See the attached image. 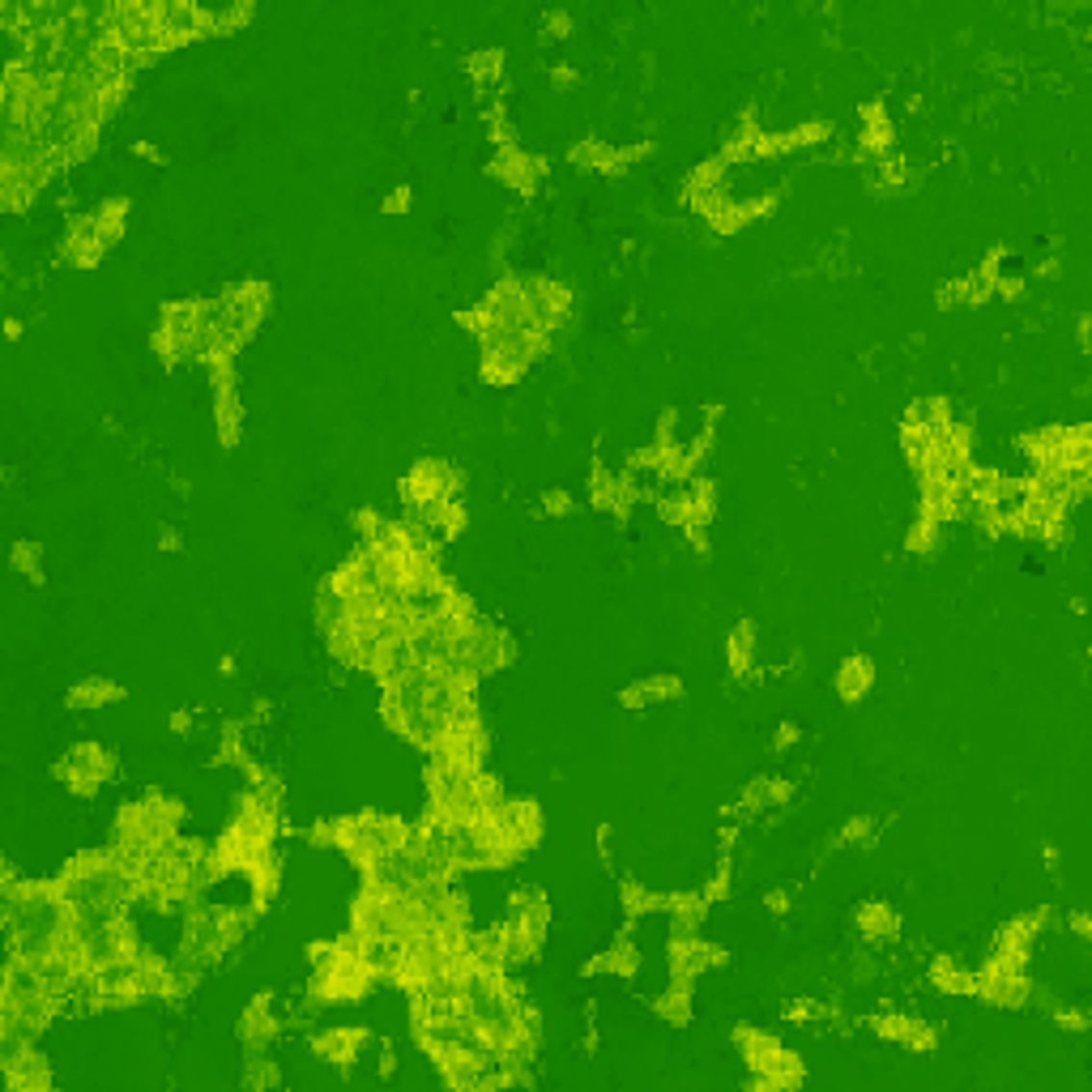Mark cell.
I'll list each match as a JSON object with an SVG mask.
<instances>
[{"instance_id":"cell-48","label":"cell","mask_w":1092,"mask_h":1092,"mask_svg":"<svg viewBox=\"0 0 1092 1092\" xmlns=\"http://www.w3.org/2000/svg\"><path fill=\"white\" fill-rule=\"evenodd\" d=\"M611 837H614V828H611V823H602V828H598V853H602V867H607V871H614V853H611Z\"/></svg>"},{"instance_id":"cell-13","label":"cell","mask_w":1092,"mask_h":1092,"mask_svg":"<svg viewBox=\"0 0 1092 1092\" xmlns=\"http://www.w3.org/2000/svg\"><path fill=\"white\" fill-rule=\"evenodd\" d=\"M871 1028H875L879 1037H888V1041H897V1046L913 1050V1054H930V1050L939 1046L935 1028L922 1025V1020H913V1016H897V1011H883V1016H875V1020H871Z\"/></svg>"},{"instance_id":"cell-38","label":"cell","mask_w":1092,"mask_h":1092,"mask_svg":"<svg viewBox=\"0 0 1092 1092\" xmlns=\"http://www.w3.org/2000/svg\"><path fill=\"white\" fill-rule=\"evenodd\" d=\"M572 508H577V500H572V491H563V486H551V491L542 495V512L546 516H568Z\"/></svg>"},{"instance_id":"cell-37","label":"cell","mask_w":1092,"mask_h":1092,"mask_svg":"<svg viewBox=\"0 0 1092 1092\" xmlns=\"http://www.w3.org/2000/svg\"><path fill=\"white\" fill-rule=\"evenodd\" d=\"M828 1016V1002L819 999H793L786 1002V1020H823Z\"/></svg>"},{"instance_id":"cell-12","label":"cell","mask_w":1092,"mask_h":1092,"mask_svg":"<svg viewBox=\"0 0 1092 1092\" xmlns=\"http://www.w3.org/2000/svg\"><path fill=\"white\" fill-rule=\"evenodd\" d=\"M372 1041V1032L367 1028H354V1025H333V1028H321L312 1037V1050H316V1058H325V1062H333V1067H351L354 1058H359V1050Z\"/></svg>"},{"instance_id":"cell-10","label":"cell","mask_w":1092,"mask_h":1092,"mask_svg":"<svg viewBox=\"0 0 1092 1092\" xmlns=\"http://www.w3.org/2000/svg\"><path fill=\"white\" fill-rule=\"evenodd\" d=\"M0 1062H5V1084L13 1092H47L52 1088V1067L39 1054L35 1046L22 1050H0Z\"/></svg>"},{"instance_id":"cell-21","label":"cell","mask_w":1092,"mask_h":1092,"mask_svg":"<svg viewBox=\"0 0 1092 1092\" xmlns=\"http://www.w3.org/2000/svg\"><path fill=\"white\" fill-rule=\"evenodd\" d=\"M116 700H124V688L112 679H82L65 696L68 709H103V704H116Z\"/></svg>"},{"instance_id":"cell-42","label":"cell","mask_w":1092,"mask_h":1092,"mask_svg":"<svg viewBox=\"0 0 1092 1092\" xmlns=\"http://www.w3.org/2000/svg\"><path fill=\"white\" fill-rule=\"evenodd\" d=\"M410 201H414V196H410V188H405V184H397V188H393V193H389V196H384V205H380V214H405V210H410Z\"/></svg>"},{"instance_id":"cell-54","label":"cell","mask_w":1092,"mask_h":1092,"mask_svg":"<svg viewBox=\"0 0 1092 1092\" xmlns=\"http://www.w3.org/2000/svg\"><path fill=\"white\" fill-rule=\"evenodd\" d=\"M133 154H137V158H150V163H163V150H158V145H150V142H137Z\"/></svg>"},{"instance_id":"cell-47","label":"cell","mask_w":1092,"mask_h":1092,"mask_svg":"<svg viewBox=\"0 0 1092 1092\" xmlns=\"http://www.w3.org/2000/svg\"><path fill=\"white\" fill-rule=\"evenodd\" d=\"M546 77H551L555 91H572V86H577V73H572V65H555Z\"/></svg>"},{"instance_id":"cell-35","label":"cell","mask_w":1092,"mask_h":1092,"mask_svg":"<svg viewBox=\"0 0 1092 1092\" xmlns=\"http://www.w3.org/2000/svg\"><path fill=\"white\" fill-rule=\"evenodd\" d=\"M935 303L943 307V312H951V307H969V286H965V273H960V277H948V282H939Z\"/></svg>"},{"instance_id":"cell-40","label":"cell","mask_w":1092,"mask_h":1092,"mask_svg":"<svg viewBox=\"0 0 1092 1092\" xmlns=\"http://www.w3.org/2000/svg\"><path fill=\"white\" fill-rule=\"evenodd\" d=\"M1050 1011H1054V1025H1058V1028H1067V1032H1084V1028H1088V1016H1084V1011L1062 1007V1002H1054Z\"/></svg>"},{"instance_id":"cell-49","label":"cell","mask_w":1092,"mask_h":1092,"mask_svg":"<svg viewBox=\"0 0 1092 1092\" xmlns=\"http://www.w3.org/2000/svg\"><path fill=\"white\" fill-rule=\"evenodd\" d=\"M619 704H623V709H632V713H637V709H649V704H644V696H640V688H637V683H628V688L619 691Z\"/></svg>"},{"instance_id":"cell-32","label":"cell","mask_w":1092,"mask_h":1092,"mask_svg":"<svg viewBox=\"0 0 1092 1092\" xmlns=\"http://www.w3.org/2000/svg\"><path fill=\"white\" fill-rule=\"evenodd\" d=\"M637 969H640V951H637V943H632L628 935H619L607 948V973H619V977H637Z\"/></svg>"},{"instance_id":"cell-52","label":"cell","mask_w":1092,"mask_h":1092,"mask_svg":"<svg viewBox=\"0 0 1092 1092\" xmlns=\"http://www.w3.org/2000/svg\"><path fill=\"white\" fill-rule=\"evenodd\" d=\"M1071 935H1079V939H1088L1092 935V926H1088V913H1071Z\"/></svg>"},{"instance_id":"cell-56","label":"cell","mask_w":1092,"mask_h":1092,"mask_svg":"<svg viewBox=\"0 0 1092 1092\" xmlns=\"http://www.w3.org/2000/svg\"><path fill=\"white\" fill-rule=\"evenodd\" d=\"M5 333H9V342H17V337H22V321H17V316H9Z\"/></svg>"},{"instance_id":"cell-22","label":"cell","mask_w":1092,"mask_h":1092,"mask_svg":"<svg viewBox=\"0 0 1092 1092\" xmlns=\"http://www.w3.org/2000/svg\"><path fill=\"white\" fill-rule=\"evenodd\" d=\"M124 218H128V201L124 196H112L103 201V210H94V235H98V247H116L124 235Z\"/></svg>"},{"instance_id":"cell-28","label":"cell","mask_w":1092,"mask_h":1092,"mask_svg":"<svg viewBox=\"0 0 1092 1092\" xmlns=\"http://www.w3.org/2000/svg\"><path fill=\"white\" fill-rule=\"evenodd\" d=\"M875 828H879L875 816H853V819L841 823V832L832 837V845H837V849H862V845L875 841Z\"/></svg>"},{"instance_id":"cell-29","label":"cell","mask_w":1092,"mask_h":1092,"mask_svg":"<svg viewBox=\"0 0 1092 1092\" xmlns=\"http://www.w3.org/2000/svg\"><path fill=\"white\" fill-rule=\"evenodd\" d=\"M277 1084H282L277 1062L270 1054H247V1062H244V1088L261 1092V1088H277Z\"/></svg>"},{"instance_id":"cell-20","label":"cell","mask_w":1092,"mask_h":1092,"mask_svg":"<svg viewBox=\"0 0 1092 1092\" xmlns=\"http://www.w3.org/2000/svg\"><path fill=\"white\" fill-rule=\"evenodd\" d=\"M619 900H623V918L640 922V918H649V913H666L670 892H653V888H644V883H637V879H623Z\"/></svg>"},{"instance_id":"cell-45","label":"cell","mask_w":1092,"mask_h":1092,"mask_svg":"<svg viewBox=\"0 0 1092 1092\" xmlns=\"http://www.w3.org/2000/svg\"><path fill=\"white\" fill-rule=\"evenodd\" d=\"M790 905H793V897L786 888H768V892H764V909L777 913V918H781V913H790Z\"/></svg>"},{"instance_id":"cell-53","label":"cell","mask_w":1092,"mask_h":1092,"mask_svg":"<svg viewBox=\"0 0 1092 1092\" xmlns=\"http://www.w3.org/2000/svg\"><path fill=\"white\" fill-rule=\"evenodd\" d=\"M171 730H175V734H193V713H188V709L171 713Z\"/></svg>"},{"instance_id":"cell-34","label":"cell","mask_w":1092,"mask_h":1092,"mask_svg":"<svg viewBox=\"0 0 1092 1092\" xmlns=\"http://www.w3.org/2000/svg\"><path fill=\"white\" fill-rule=\"evenodd\" d=\"M781 137H786V154H793V150H807V145H823L832 137V124L828 120H807V124L790 128V133H781Z\"/></svg>"},{"instance_id":"cell-5","label":"cell","mask_w":1092,"mask_h":1092,"mask_svg":"<svg viewBox=\"0 0 1092 1092\" xmlns=\"http://www.w3.org/2000/svg\"><path fill=\"white\" fill-rule=\"evenodd\" d=\"M491 823H495V832H500V841L508 845L512 858H521L525 849H533L542 837V811H538V802H530V798H504V807L491 816Z\"/></svg>"},{"instance_id":"cell-16","label":"cell","mask_w":1092,"mask_h":1092,"mask_svg":"<svg viewBox=\"0 0 1092 1092\" xmlns=\"http://www.w3.org/2000/svg\"><path fill=\"white\" fill-rule=\"evenodd\" d=\"M244 875H247V883H252V892H256L252 905H256V909H265V905H270V900L277 897V883H282V862H277L273 845L256 849V853H252V862L244 867Z\"/></svg>"},{"instance_id":"cell-15","label":"cell","mask_w":1092,"mask_h":1092,"mask_svg":"<svg viewBox=\"0 0 1092 1092\" xmlns=\"http://www.w3.org/2000/svg\"><path fill=\"white\" fill-rule=\"evenodd\" d=\"M214 431L222 449H235L244 435V405H240V384L231 389H214Z\"/></svg>"},{"instance_id":"cell-8","label":"cell","mask_w":1092,"mask_h":1092,"mask_svg":"<svg viewBox=\"0 0 1092 1092\" xmlns=\"http://www.w3.org/2000/svg\"><path fill=\"white\" fill-rule=\"evenodd\" d=\"M491 175L500 184H508L512 193L533 196V193H538V184H542V175H546V163H542V158H533V154H525L521 145H500L495 158H491Z\"/></svg>"},{"instance_id":"cell-41","label":"cell","mask_w":1092,"mask_h":1092,"mask_svg":"<svg viewBox=\"0 0 1092 1092\" xmlns=\"http://www.w3.org/2000/svg\"><path fill=\"white\" fill-rule=\"evenodd\" d=\"M995 295H999V299H1007V303H1016L1020 295H1025V273H999Z\"/></svg>"},{"instance_id":"cell-7","label":"cell","mask_w":1092,"mask_h":1092,"mask_svg":"<svg viewBox=\"0 0 1092 1092\" xmlns=\"http://www.w3.org/2000/svg\"><path fill=\"white\" fill-rule=\"evenodd\" d=\"M730 951L721 943H704L700 935L691 939H670V981L679 986H691L704 969H726Z\"/></svg>"},{"instance_id":"cell-1","label":"cell","mask_w":1092,"mask_h":1092,"mask_svg":"<svg viewBox=\"0 0 1092 1092\" xmlns=\"http://www.w3.org/2000/svg\"><path fill=\"white\" fill-rule=\"evenodd\" d=\"M73 939V905L61 883L5 879V943L9 956L43 960Z\"/></svg>"},{"instance_id":"cell-39","label":"cell","mask_w":1092,"mask_h":1092,"mask_svg":"<svg viewBox=\"0 0 1092 1092\" xmlns=\"http://www.w3.org/2000/svg\"><path fill=\"white\" fill-rule=\"evenodd\" d=\"M572 31V13L568 9H551V13H542V43L546 39H563Z\"/></svg>"},{"instance_id":"cell-24","label":"cell","mask_w":1092,"mask_h":1092,"mask_svg":"<svg viewBox=\"0 0 1092 1092\" xmlns=\"http://www.w3.org/2000/svg\"><path fill=\"white\" fill-rule=\"evenodd\" d=\"M930 981H935L943 995H973V990H977V973L960 969L951 956H939L935 965H930Z\"/></svg>"},{"instance_id":"cell-36","label":"cell","mask_w":1092,"mask_h":1092,"mask_svg":"<svg viewBox=\"0 0 1092 1092\" xmlns=\"http://www.w3.org/2000/svg\"><path fill=\"white\" fill-rule=\"evenodd\" d=\"M730 879H734L730 853H721V862H717V871H713V879L704 883V897H709V905H713V900H726V897H730Z\"/></svg>"},{"instance_id":"cell-3","label":"cell","mask_w":1092,"mask_h":1092,"mask_svg":"<svg viewBox=\"0 0 1092 1092\" xmlns=\"http://www.w3.org/2000/svg\"><path fill=\"white\" fill-rule=\"evenodd\" d=\"M397 495H402V504L410 512H419L427 504L456 500V495H461V474H456L449 461H440V456H423V461L410 465V474L402 479Z\"/></svg>"},{"instance_id":"cell-50","label":"cell","mask_w":1092,"mask_h":1092,"mask_svg":"<svg viewBox=\"0 0 1092 1092\" xmlns=\"http://www.w3.org/2000/svg\"><path fill=\"white\" fill-rule=\"evenodd\" d=\"M158 546L163 551H180V530L175 525H158Z\"/></svg>"},{"instance_id":"cell-19","label":"cell","mask_w":1092,"mask_h":1092,"mask_svg":"<svg viewBox=\"0 0 1092 1092\" xmlns=\"http://www.w3.org/2000/svg\"><path fill=\"white\" fill-rule=\"evenodd\" d=\"M726 666L734 679H747L751 666H756V623L751 619H739L726 640Z\"/></svg>"},{"instance_id":"cell-46","label":"cell","mask_w":1092,"mask_h":1092,"mask_svg":"<svg viewBox=\"0 0 1092 1092\" xmlns=\"http://www.w3.org/2000/svg\"><path fill=\"white\" fill-rule=\"evenodd\" d=\"M849 969H853V977H858V981H871V977L879 973V965H875V956H871V951H858V956L849 960Z\"/></svg>"},{"instance_id":"cell-11","label":"cell","mask_w":1092,"mask_h":1092,"mask_svg":"<svg viewBox=\"0 0 1092 1092\" xmlns=\"http://www.w3.org/2000/svg\"><path fill=\"white\" fill-rule=\"evenodd\" d=\"M273 1037H277L273 1002H270V995H256L244 1007V1016H240V1046H244V1054H270Z\"/></svg>"},{"instance_id":"cell-4","label":"cell","mask_w":1092,"mask_h":1092,"mask_svg":"<svg viewBox=\"0 0 1092 1092\" xmlns=\"http://www.w3.org/2000/svg\"><path fill=\"white\" fill-rule=\"evenodd\" d=\"M52 772H56V781H61L68 793L91 798V793H98V786H103V781L116 772V756L107 747H98V742H77L68 756L56 760Z\"/></svg>"},{"instance_id":"cell-18","label":"cell","mask_w":1092,"mask_h":1092,"mask_svg":"<svg viewBox=\"0 0 1092 1092\" xmlns=\"http://www.w3.org/2000/svg\"><path fill=\"white\" fill-rule=\"evenodd\" d=\"M853 922H858L862 939H871V943H892L900 935V918L888 900H867V905H858V918Z\"/></svg>"},{"instance_id":"cell-25","label":"cell","mask_w":1092,"mask_h":1092,"mask_svg":"<svg viewBox=\"0 0 1092 1092\" xmlns=\"http://www.w3.org/2000/svg\"><path fill=\"white\" fill-rule=\"evenodd\" d=\"M951 423V402L948 397H918L905 410V427H926V431H939V427Z\"/></svg>"},{"instance_id":"cell-27","label":"cell","mask_w":1092,"mask_h":1092,"mask_svg":"<svg viewBox=\"0 0 1092 1092\" xmlns=\"http://www.w3.org/2000/svg\"><path fill=\"white\" fill-rule=\"evenodd\" d=\"M9 568H13L17 577H26L31 585H43V551H39V542H13Z\"/></svg>"},{"instance_id":"cell-26","label":"cell","mask_w":1092,"mask_h":1092,"mask_svg":"<svg viewBox=\"0 0 1092 1092\" xmlns=\"http://www.w3.org/2000/svg\"><path fill=\"white\" fill-rule=\"evenodd\" d=\"M653 1011H658L666 1025H674V1028H683V1025H691V986H679V981H670V990L662 995L658 1002H653Z\"/></svg>"},{"instance_id":"cell-33","label":"cell","mask_w":1092,"mask_h":1092,"mask_svg":"<svg viewBox=\"0 0 1092 1092\" xmlns=\"http://www.w3.org/2000/svg\"><path fill=\"white\" fill-rule=\"evenodd\" d=\"M644 704H662V700H679L683 696V679L679 674H653V679H637Z\"/></svg>"},{"instance_id":"cell-6","label":"cell","mask_w":1092,"mask_h":1092,"mask_svg":"<svg viewBox=\"0 0 1092 1092\" xmlns=\"http://www.w3.org/2000/svg\"><path fill=\"white\" fill-rule=\"evenodd\" d=\"M504 926L512 930L516 939H525L533 951L546 943V926H551V900L538 888H516L508 897V922Z\"/></svg>"},{"instance_id":"cell-17","label":"cell","mask_w":1092,"mask_h":1092,"mask_svg":"<svg viewBox=\"0 0 1092 1092\" xmlns=\"http://www.w3.org/2000/svg\"><path fill=\"white\" fill-rule=\"evenodd\" d=\"M871 683H875V662L867 653H849L837 666V696L845 704H858L871 691Z\"/></svg>"},{"instance_id":"cell-55","label":"cell","mask_w":1092,"mask_h":1092,"mask_svg":"<svg viewBox=\"0 0 1092 1092\" xmlns=\"http://www.w3.org/2000/svg\"><path fill=\"white\" fill-rule=\"evenodd\" d=\"M1076 333H1079V351H1088V316L1076 321Z\"/></svg>"},{"instance_id":"cell-43","label":"cell","mask_w":1092,"mask_h":1092,"mask_svg":"<svg viewBox=\"0 0 1092 1092\" xmlns=\"http://www.w3.org/2000/svg\"><path fill=\"white\" fill-rule=\"evenodd\" d=\"M456 325H461V329H470L474 337H482V329H486V312H482V307H461V312H456Z\"/></svg>"},{"instance_id":"cell-2","label":"cell","mask_w":1092,"mask_h":1092,"mask_svg":"<svg viewBox=\"0 0 1092 1092\" xmlns=\"http://www.w3.org/2000/svg\"><path fill=\"white\" fill-rule=\"evenodd\" d=\"M410 837H414V828L397 816L367 811V816H354V819H337V849L351 853L359 867H367L372 858H380V853H389L397 845H405Z\"/></svg>"},{"instance_id":"cell-30","label":"cell","mask_w":1092,"mask_h":1092,"mask_svg":"<svg viewBox=\"0 0 1092 1092\" xmlns=\"http://www.w3.org/2000/svg\"><path fill=\"white\" fill-rule=\"evenodd\" d=\"M465 68H470V77L486 91V86H495L504 77V52L500 47H482V52H474L470 61H465Z\"/></svg>"},{"instance_id":"cell-23","label":"cell","mask_w":1092,"mask_h":1092,"mask_svg":"<svg viewBox=\"0 0 1092 1092\" xmlns=\"http://www.w3.org/2000/svg\"><path fill=\"white\" fill-rule=\"evenodd\" d=\"M568 163L581 167V171H607L614 167V145H607L602 137H581L577 145L568 150Z\"/></svg>"},{"instance_id":"cell-9","label":"cell","mask_w":1092,"mask_h":1092,"mask_svg":"<svg viewBox=\"0 0 1092 1092\" xmlns=\"http://www.w3.org/2000/svg\"><path fill=\"white\" fill-rule=\"evenodd\" d=\"M973 995H981L986 1002H995V1007H1025V1002H1032V981L1025 969H1002V965H986L977 973V990Z\"/></svg>"},{"instance_id":"cell-14","label":"cell","mask_w":1092,"mask_h":1092,"mask_svg":"<svg viewBox=\"0 0 1092 1092\" xmlns=\"http://www.w3.org/2000/svg\"><path fill=\"white\" fill-rule=\"evenodd\" d=\"M704 913H709V897H704V892H670V905H666L670 939H691V935H700Z\"/></svg>"},{"instance_id":"cell-51","label":"cell","mask_w":1092,"mask_h":1092,"mask_svg":"<svg viewBox=\"0 0 1092 1092\" xmlns=\"http://www.w3.org/2000/svg\"><path fill=\"white\" fill-rule=\"evenodd\" d=\"M393 1071H397V1054L389 1046H380V1067H376V1076L380 1079H393Z\"/></svg>"},{"instance_id":"cell-31","label":"cell","mask_w":1092,"mask_h":1092,"mask_svg":"<svg viewBox=\"0 0 1092 1092\" xmlns=\"http://www.w3.org/2000/svg\"><path fill=\"white\" fill-rule=\"evenodd\" d=\"M939 542H943V525L935 521V516L918 512V521L909 525V538H905V546H909L913 555H930Z\"/></svg>"},{"instance_id":"cell-44","label":"cell","mask_w":1092,"mask_h":1092,"mask_svg":"<svg viewBox=\"0 0 1092 1092\" xmlns=\"http://www.w3.org/2000/svg\"><path fill=\"white\" fill-rule=\"evenodd\" d=\"M802 739V730H798V721H781L777 726V734H772V751H790L793 742Z\"/></svg>"}]
</instances>
